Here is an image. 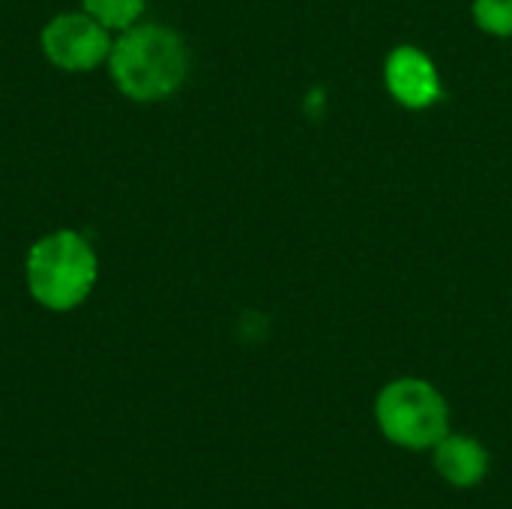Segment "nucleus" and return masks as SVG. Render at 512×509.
<instances>
[{
  "instance_id": "obj_5",
  "label": "nucleus",
  "mask_w": 512,
  "mask_h": 509,
  "mask_svg": "<svg viewBox=\"0 0 512 509\" xmlns=\"http://www.w3.org/2000/svg\"><path fill=\"white\" fill-rule=\"evenodd\" d=\"M384 81L390 96L411 111H423L441 99V75L426 51L417 45H399L384 63Z\"/></svg>"
},
{
  "instance_id": "obj_4",
  "label": "nucleus",
  "mask_w": 512,
  "mask_h": 509,
  "mask_svg": "<svg viewBox=\"0 0 512 509\" xmlns=\"http://www.w3.org/2000/svg\"><path fill=\"white\" fill-rule=\"evenodd\" d=\"M111 45L114 33L84 9L54 15L39 33L45 60L60 72H93L105 66Z\"/></svg>"
},
{
  "instance_id": "obj_7",
  "label": "nucleus",
  "mask_w": 512,
  "mask_h": 509,
  "mask_svg": "<svg viewBox=\"0 0 512 509\" xmlns=\"http://www.w3.org/2000/svg\"><path fill=\"white\" fill-rule=\"evenodd\" d=\"M81 9L105 24L111 33H123L126 27L141 21L147 0H81Z\"/></svg>"
},
{
  "instance_id": "obj_6",
  "label": "nucleus",
  "mask_w": 512,
  "mask_h": 509,
  "mask_svg": "<svg viewBox=\"0 0 512 509\" xmlns=\"http://www.w3.org/2000/svg\"><path fill=\"white\" fill-rule=\"evenodd\" d=\"M432 465L435 474L453 486V489H477L492 468V456L486 450V444L474 435H462V432H447L432 450Z\"/></svg>"
},
{
  "instance_id": "obj_3",
  "label": "nucleus",
  "mask_w": 512,
  "mask_h": 509,
  "mask_svg": "<svg viewBox=\"0 0 512 509\" xmlns=\"http://www.w3.org/2000/svg\"><path fill=\"white\" fill-rule=\"evenodd\" d=\"M381 435L408 453H429L450 432V405L426 378H396L375 399Z\"/></svg>"
},
{
  "instance_id": "obj_1",
  "label": "nucleus",
  "mask_w": 512,
  "mask_h": 509,
  "mask_svg": "<svg viewBox=\"0 0 512 509\" xmlns=\"http://www.w3.org/2000/svg\"><path fill=\"white\" fill-rule=\"evenodd\" d=\"M108 72L114 87L141 105L171 99L189 78V45L174 27L156 21H138L123 33H114L108 54Z\"/></svg>"
},
{
  "instance_id": "obj_8",
  "label": "nucleus",
  "mask_w": 512,
  "mask_h": 509,
  "mask_svg": "<svg viewBox=\"0 0 512 509\" xmlns=\"http://www.w3.org/2000/svg\"><path fill=\"white\" fill-rule=\"evenodd\" d=\"M471 9L483 33L512 39V0H474Z\"/></svg>"
},
{
  "instance_id": "obj_2",
  "label": "nucleus",
  "mask_w": 512,
  "mask_h": 509,
  "mask_svg": "<svg viewBox=\"0 0 512 509\" xmlns=\"http://www.w3.org/2000/svg\"><path fill=\"white\" fill-rule=\"evenodd\" d=\"M99 279V255L93 243L72 231L57 228L42 234L24 261V282L30 297L48 312H72L78 309L96 288Z\"/></svg>"
}]
</instances>
